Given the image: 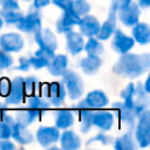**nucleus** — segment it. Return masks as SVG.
I'll return each instance as SVG.
<instances>
[{"label":"nucleus","instance_id":"9b49d317","mask_svg":"<svg viewBox=\"0 0 150 150\" xmlns=\"http://www.w3.org/2000/svg\"><path fill=\"white\" fill-rule=\"evenodd\" d=\"M80 19H79V14H76L73 9L70 11H66L64 15L61 18V20L57 22V29L60 32H69L73 25L79 23Z\"/></svg>","mask_w":150,"mask_h":150},{"label":"nucleus","instance_id":"6e6552de","mask_svg":"<svg viewBox=\"0 0 150 150\" xmlns=\"http://www.w3.org/2000/svg\"><path fill=\"white\" fill-rule=\"evenodd\" d=\"M40 25H41V21H40V18L38 14H29L27 18H21L19 21H18V27L23 30V32H35V30H39L40 29Z\"/></svg>","mask_w":150,"mask_h":150},{"label":"nucleus","instance_id":"7c9ffc66","mask_svg":"<svg viewBox=\"0 0 150 150\" xmlns=\"http://www.w3.org/2000/svg\"><path fill=\"white\" fill-rule=\"evenodd\" d=\"M11 86H12V82L8 79H6V77L0 79V95L7 96L11 91Z\"/></svg>","mask_w":150,"mask_h":150},{"label":"nucleus","instance_id":"6ab92c4d","mask_svg":"<svg viewBox=\"0 0 150 150\" xmlns=\"http://www.w3.org/2000/svg\"><path fill=\"white\" fill-rule=\"evenodd\" d=\"M13 136L14 138L20 143H30L33 139V136L29 131H27L22 124H13Z\"/></svg>","mask_w":150,"mask_h":150},{"label":"nucleus","instance_id":"7ed1b4c3","mask_svg":"<svg viewBox=\"0 0 150 150\" xmlns=\"http://www.w3.org/2000/svg\"><path fill=\"white\" fill-rule=\"evenodd\" d=\"M136 138L141 146H145L149 144V112L144 111L141 115L139 123L136 131Z\"/></svg>","mask_w":150,"mask_h":150},{"label":"nucleus","instance_id":"e433bc0d","mask_svg":"<svg viewBox=\"0 0 150 150\" xmlns=\"http://www.w3.org/2000/svg\"><path fill=\"white\" fill-rule=\"evenodd\" d=\"M130 4V0H112V8L114 9H121Z\"/></svg>","mask_w":150,"mask_h":150},{"label":"nucleus","instance_id":"9d476101","mask_svg":"<svg viewBox=\"0 0 150 150\" xmlns=\"http://www.w3.org/2000/svg\"><path fill=\"white\" fill-rule=\"evenodd\" d=\"M46 96H48L49 101L53 103V104H60L63 98H64V95H66V91L63 89V87L61 86V83H52L47 87V91L45 93Z\"/></svg>","mask_w":150,"mask_h":150},{"label":"nucleus","instance_id":"c756f323","mask_svg":"<svg viewBox=\"0 0 150 150\" xmlns=\"http://www.w3.org/2000/svg\"><path fill=\"white\" fill-rule=\"evenodd\" d=\"M73 11L76 14H84L89 11V5L83 0H76L73 2Z\"/></svg>","mask_w":150,"mask_h":150},{"label":"nucleus","instance_id":"2f4dec72","mask_svg":"<svg viewBox=\"0 0 150 150\" xmlns=\"http://www.w3.org/2000/svg\"><path fill=\"white\" fill-rule=\"evenodd\" d=\"M35 84H36V80L34 77H28L23 82V88L26 89L27 95H32V93L35 89Z\"/></svg>","mask_w":150,"mask_h":150},{"label":"nucleus","instance_id":"4c0bfd02","mask_svg":"<svg viewBox=\"0 0 150 150\" xmlns=\"http://www.w3.org/2000/svg\"><path fill=\"white\" fill-rule=\"evenodd\" d=\"M96 139H100V141H101L102 143H104V144H109V143H110V141H111V138H110L109 136L104 135V134H98L96 137L91 138V141H96Z\"/></svg>","mask_w":150,"mask_h":150},{"label":"nucleus","instance_id":"f03ea898","mask_svg":"<svg viewBox=\"0 0 150 150\" xmlns=\"http://www.w3.org/2000/svg\"><path fill=\"white\" fill-rule=\"evenodd\" d=\"M63 75H64V82L70 94V97L71 98L80 97L82 94V81L79 77V75L73 71H67Z\"/></svg>","mask_w":150,"mask_h":150},{"label":"nucleus","instance_id":"c85d7f7f","mask_svg":"<svg viewBox=\"0 0 150 150\" xmlns=\"http://www.w3.org/2000/svg\"><path fill=\"white\" fill-rule=\"evenodd\" d=\"M29 107L34 110H43V109H47L48 108V103H46L43 100H41L40 97L38 96H34V97H30L29 98Z\"/></svg>","mask_w":150,"mask_h":150},{"label":"nucleus","instance_id":"f257e3e1","mask_svg":"<svg viewBox=\"0 0 150 150\" xmlns=\"http://www.w3.org/2000/svg\"><path fill=\"white\" fill-rule=\"evenodd\" d=\"M149 66V56L145 55H135L128 54L120 59L118 63L114 68V70L118 74H123L124 76L135 77L143 73Z\"/></svg>","mask_w":150,"mask_h":150},{"label":"nucleus","instance_id":"2eb2a0df","mask_svg":"<svg viewBox=\"0 0 150 150\" xmlns=\"http://www.w3.org/2000/svg\"><path fill=\"white\" fill-rule=\"evenodd\" d=\"M86 103H87V105H89L91 108H102V107L107 105L108 98L104 95V93H102L100 90H95V91L89 93V95L87 96Z\"/></svg>","mask_w":150,"mask_h":150},{"label":"nucleus","instance_id":"393cba45","mask_svg":"<svg viewBox=\"0 0 150 150\" xmlns=\"http://www.w3.org/2000/svg\"><path fill=\"white\" fill-rule=\"evenodd\" d=\"M81 129L83 132H88V130L91 127V117H93V112H90L88 109L82 108L81 109Z\"/></svg>","mask_w":150,"mask_h":150},{"label":"nucleus","instance_id":"f3484780","mask_svg":"<svg viewBox=\"0 0 150 150\" xmlns=\"http://www.w3.org/2000/svg\"><path fill=\"white\" fill-rule=\"evenodd\" d=\"M91 124L97 125L100 129L108 130L112 125V116L109 112H97L93 114L91 117Z\"/></svg>","mask_w":150,"mask_h":150},{"label":"nucleus","instance_id":"79ce46f5","mask_svg":"<svg viewBox=\"0 0 150 150\" xmlns=\"http://www.w3.org/2000/svg\"><path fill=\"white\" fill-rule=\"evenodd\" d=\"M141 2H142V5L144 6V7H146L148 5H149V0H139Z\"/></svg>","mask_w":150,"mask_h":150},{"label":"nucleus","instance_id":"a211bd4d","mask_svg":"<svg viewBox=\"0 0 150 150\" xmlns=\"http://www.w3.org/2000/svg\"><path fill=\"white\" fill-rule=\"evenodd\" d=\"M100 64H101V60L100 57H97V55H89L88 57L81 61V67L83 71L87 74H94L98 69Z\"/></svg>","mask_w":150,"mask_h":150},{"label":"nucleus","instance_id":"1a4fd4ad","mask_svg":"<svg viewBox=\"0 0 150 150\" xmlns=\"http://www.w3.org/2000/svg\"><path fill=\"white\" fill-rule=\"evenodd\" d=\"M134 46V40L127 35H124L122 32L117 30L114 38V42H112V47L116 52L118 53H125L128 52L131 47Z\"/></svg>","mask_w":150,"mask_h":150},{"label":"nucleus","instance_id":"cd10ccee","mask_svg":"<svg viewBox=\"0 0 150 150\" xmlns=\"http://www.w3.org/2000/svg\"><path fill=\"white\" fill-rule=\"evenodd\" d=\"M86 50H87V53L89 55H98V54H101L103 52V48L98 43V41H96L94 39H90L89 42L86 46Z\"/></svg>","mask_w":150,"mask_h":150},{"label":"nucleus","instance_id":"c9c22d12","mask_svg":"<svg viewBox=\"0 0 150 150\" xmlns=\"http://www.w3.org/2000/svg\"><path fill=\"white\" fill-rule=\"evenodd\" d=\"M0 4L6 9H18L19 8V5L15 0H0Z\"/></svg>","mask_w":150,"mask_h":150},{"label":"nucleus","instance_id":"4be33fe9","mask_svg":"<svg viewBox=\"0 0 150 150\" xmlns=\"http://www.w3.org/2000/svg\"><path fill=\"white\" fill-rule=\"evenodd\" d=\"M61 143H62V146L67 148V149H74V148L80 146V139H79L77 135H75L71 131H66L62 135Z\"/></svg>","mask_w":150,"mask_h":150},{"label":"nucleus","instance_id":"ddd939ff","mask_svg":"<svg viewBox=\"0 0 150 150\" xmlns=\"http://www.w3.org/2000/svg\"><path fill=\"white\" fill-rule=\"evenodd\" d=\"M79 23L81 27V32L87 36H93V35L97 34V32L100 29V25L94 16H86Z\"/></svg>","mask_w":150,"mask_h":150},{"label":"nucleus","instance_id":"473e14b6","mask_svg":"<svg viewBox=\"0 0 150 150\" xmlns=\"http://www.w3.org/2000/svg\"><path fill=\"white\" fill-rule=\"evenodd\" d=\"M12 135L11 127L5 122H0V138H8Z\"/></svg>","mask_w":150,"mask_h":150},{"label":"nucleus","instance_id":"39448f33","mask_svg":"<svg viewBox=\"0 0 150 150\" xmlns=\"http://www.w3.org/2000/svg\"><path fill=\"white\" fill-rule=\"evenodd\" d=\"M35 40L40 45L41 49H46L49 52H53L57 46V42L54 38V34L48 29L39 30V33H36Z\"/></svg>","mask_w":150,"mask_h":150},{"label":"nucleus","instance_id":"4468645a","mask_svg":"<svg viewBox=\"0 0 150 150\" xmlns=\"http://www.w3.org/2000/svg\"><path fill=\"white\" fill-rule=\"evenodd\" d=\"M115 11H116V9H114V8L111 7V11H110V14H109L108 20L103 23L102 28L98 29L97 35H98V39H100V40H105V39H108V38L112 34V32L115 30Z\"/></svg>","mask_w":150,"mask_h":150},{"label":"nucleus","instance_id":"5701e85b","mask_svg":"<svg viewBox=\"0 0 150 150\" xmlns=\"http://www.w3.org/2000/svg\"><path fill=\"white\" fill-rule=\"evenodd\" d=\"M73 124V115L70 114V111L63 110V111H59L57 117H56V125L59 128H68Z\"/></svg>","mask_w":150,"mask_h":150},{"label":"nucleus","instance_id":"bb28decb","mask_svg":"<svg viewBox=\"0 0 150 150\" xmlns=\"http://www.w3.org/2000/svg\"><path fill=\"white\" fill-rule=\"evenodd\" d=\"M1 15L4 16L5 21L8 22V23H14V22H18L22 15L18 12H15V9H4L1 12Z\"/></svg>","mask_w":150,"mask_h":150},{"label":"nucleus","instance_id":"37998d69","mask_svg":"<svg viewBox=\"0 0 150 150\" xmlns=\"http://www.w3.org/2000/svg\"><path fill=\"white\" fill-rule=\"evenodd\" d=\"M1 25H2V20H1V18H0V28H1Z\"/></svg>","mask_w":150,"mask_h":150},{"label":"nucleus","instance_id":"aec40b11","mask_svg":"<svg viewBox=\"0 0 150 150\" xmlns=\"http://www.w3.org/2000/svg\"><path fill=\"white\" fill-rule=\"evenodd\" d=\"M134 36L139 43H148L150 40V34H149V27L145 23H138L134 28Z\"/></svg>","mask_w":150,"mask_h":150},{"label":"nucleus","instance_id":"412c9836","mask_svg":"<svg viewBox=\"0 0 150 150\" xmlns=\"http://www.w3.org/2000/svg\"><path fill=\"white\" fill-rule=\"evenodd\" d=\"M67 66V57L64 55H57L56 57H54L53 62L49 66V71L54 75H60L64 71Z\"/></svg>","mask_w":150,"mask_h":150},{"label":"nucleus","instance_id":"f704fd0d","mask_svg":"<svg viewBox=\"0 0 150 150\" xmlns=\"http://www.w3.org/2000/svg\"><path fill=\"white\" fill-rule=\"evenodd\" d=\"M12 62H13V60H12V57H11L9 55H7V54L0 52V69L11 66Z\"/></svg>","mask_w":150,"mask_h":150},{"label":"nucleus","instance_id":"a19ab883","mask_svg":"<svg viewBox=\"0 0 150 150\" xmlns=\"http://www.w3.org/2000/svg\"><path fill=\"white\" fill-rule=\"evenodd\" d=\"M49 4V0H35V7L36 8H40V7H43L46 5Z\"/></svg>","mask_w":150,"mask_h":150},{"label":"nucleus","instance_id":"a878e982","mask_svg":"<svg viewBox=\"0 0 150 150\" xmlns=\"http://www.w3.org/2000/svg\"><path fill=\"white\" fill-rule=\"evenodd\" d=\"M115 148L116 149H134L135 145L132 143V138L130 134H125L124 136L118 138L115 143Z\"/></svg>","mask_w":150,"mask_h":150},{"label":"nucleus","instance_id":"ea45409f","mask_svg":"<svg viewBox=\"0 0 150 150\" xmlns=\"http://www.w3.org/2000/svg\"><path fill=\"white\" fill-rule=\"evenodd\" d=\"M0 149H14V145L7 141H1L0 142Z\"/></svg>","mask_w":150,"mask_h":150},{"label":"nucleus","instance_id":"f8f14e48","mask_svg":"<svg viewBox=\"0 0 150 150\" xmlns=\"http://www.w3.org/2000/svg\"><path fill=\"white\" fill-rule=\"evenodd\" d=\"M36 136H38L39 142L43 146H47L48 144L54 143L57 139L59 131H57V129L50 128V127L49 128H40L39 131H38V134H36Z\"/></svg>","mask_w":150,"mask_h":150},{"label":"nucleus","instance_id":"dca6fc26","mask_svg":"<svg viewBox=\"0 0 150 150\" xmlns=\"http://www.w3.org/2000/svg\"><path fill=\"white\" fill-rule=\"evenodd\" d=\"M67 46H68V50L71 54H77L84 47L83 46V39L77 33L69 32L67 34Z\"/></svg>","mask_w":150,"mask_h":150},{"label":"nucleus","instance_id":"0eeeda50","mask_svg":"<svg viewBox=\"0 0 150 150\" xmlns=\"http://www.w3.org/2000/svg\"><path fill=\"white\" fill-rule=\"evenodd\" d=\"M9 96L7 97V103L11 104H16L21 102L22 95H23V80L21 77L14 79L11 86V91L8 94Z\"/></svg>","mask_w":150,"mask_h":150},{"label":"nucleus","instance_id":"72a5a7b5","mask_svg":"<svg viewBox=\"0 0 150 150\" xmlns=\"http://www.w3.org/2000/svg\"><path fill=\"white\" fill-rule=\"evenodd\" d=\"M53 2H54L56 6L63 8L64 11H70V9H73V1H71V0H53Z\"/></svg>","mask_w":150,"mask_h":150},{"label":"nucleus","instance_id":"423d86ee","mask_svg":"<svg viewBox=\"0 0 150 150\" xmlns=\"http://www.w3.org/2000/svg\"><path fill=\"white\" fill-rule=\"evenodd\" d=\"M138 7L135 4H129L125 7L121 8L120 12V19L121 21L127 26H132L137 22L138 19Z\"/></svg>","mask_w":150,"mask_h":150},{"label":"nucleus","instance_id":"b1692460","mask_svg":"<svg viewBox=\"0 0 150 150\" xmlns=\"http://www.w3.org/2000/svg\"><path fill=\"white\" fill-rule=\"evenodd\" d=\"M36 116H38V110H34V109L33 110H22V111L18 112L19 123L22 125L32 123Z\"/></svg>","mask_w":150,"mask_h":150},{"label":"nucleus","instance_id":"20e7f679","mask_svg":"<svg viewBox=\"0 0 150 150\" xmlns=\"http://www.w3.org/2000/svg\"><path fill=\"white\" fill-rule=\"evenodd\" d=\"M22 46H23V40L18 34L11 33V34H5L0 38V47L4 50L16 52V50H20Z\"/></svg>","mask_w":150,"mask_h":150},{"label":"nucleus","instance_id":"58836bf2","mask_svg":"<svg viewBox=\"0 0 150 150\" xmlns=\"http://www.w3.org/2000/svg\"><path fill=\"white\" fill-rule=\"evenodd\" d=\"M20 62H21L22 64H21V66H19V67H18V69L27 70V69H28V67H29V61H28V60H26L25 57H21V59H20Z\"/></svg>","mask_w":150,"mask_h":150}]
</instances>
